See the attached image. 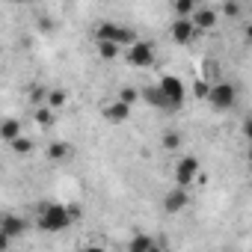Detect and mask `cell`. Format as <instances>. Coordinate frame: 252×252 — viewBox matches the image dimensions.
Segmentation results:
<instances>
[{"instance_id":"cell-1","label":"cell","mask_w":252,"mask_h":252,"mask_svg":"<svg viewBox=\"0 0 252 252\" xmlns=\"http://www.w3.org/2000/svg\"><path fill=\"white\" fill-rule=\"evenodd\" d=\"M77 217V211H68L65 205L60 202H45L39 205V217H36V225L42 231H63L71 225V220Z\"/></svg>"},{"instance_id":"cell-2","label":"cell","mask_w":252,"mask_h":252,"mask_svg":"<svg viewBox=\"0 0 252 252\" xmlns=\"http://www.w3.org/2000/svg\"><path fill=\"white\" fill-rule=\"evenodd\" d=\"M95 42H116V45H134L137 42V33L131 27H125V24H116V21H104L95 27Z\"/></svg>"},{"instance_id":"cell-3","label":"cell","mask_w":252,"mask_h":252,"mask_svg":"<svg viewBox=\"0 0 252 252\" xmlns=\"http://www.w3.org/2000/svg\"><path fill=\"white\" fill-rule=\"evenodd\" d=\"M214 110H231L234 104H237V86L234 83H228V80H214L211 83V92H208V98H205Z\"/></svg>"},{"instance_id":"cell-4","label":"cell","mask_w":252,"mask_h":252,"mask_svg":"<svg viewBox=\"0 0 252 252\" xmlns=\"http://www.w3.org/2000/svg\"><path fill=\"white\" fill-rule=\"evenodd\" d=\"M199 175H202L199 158H193V155H184V158H178V163H175V184H181V187H190V184H196V181H199Z\"/></svg>"},{"instance_id":"cell-5","label":"cell","mask_w":252,"mask_h":252,"mask_svg":"<svg viewBox=\"0 0 252 252\" xmlns=\"http://www.w3.org/2000/svg\"><path fill=\"white\" fill-rule=\"evenodd\" d=\"M140 98H143L149 107L160 110V113H178V110H181V107H178V104H175L163 89H160V83H158V86H146V89L140 92Z\"/></svg>"},{"instance_id":"cell-6","label":"cell","mask_w":252,"mask_h":252,"mask_svg":"<svg viewBox=\"0 0 252 252\" xmlns=\"http://www.w3.org/2000/svg\"><path fill=\"white\" fill-rule=\"evenodd\" d=\"M128 63H131L134 68H149V65H155V45L137 39V42L128 48Z\"/></svg>"},{"instance_id":"cell-7","label":"cell","mask_w":252,"mask_h":252,"mask_svg":"<svg viewBox=\"0 0 252 252\" xmlns=\"http://www.w3.org/2000/svg\"><path fill=\"white\" fill-rule=\"evenodd\" d=\"M169 36L175 45H193L196 36H199V27L193 24V18H175L172 27H169Z\"/></svg>"},{"instance_id":"cell-8","label":"cell","mask_w":252,"mask_h":252,"mask_svg":"<svg viewBox=\"0 0 252 252\" xmlns=\"http://www.w3.org/2000/svg\"><path fill=\"white\" fill-rule=\"evenodd\" d=\"M101 116H104L110 125H122L125 119L131 116V104H128V101H122V98H116V101H110V104L101 107Z\"/></svg>"},{"instance_id":"cell-9","label":"cell","mask_w":252,"mask_h":252,"mask_svg":"<svg viewBox=\"0 0 252 252\" xmlns=\"http://www.w3.org/2000/svg\"><path fill=\"white\" fill-rule=\"evenodd\" d=\"M160 89L181 107L184 104V98H187V86H184V80L181 77H175V74H163L160 77Z\"/></svg>"},{"instance_id":"cell-10","label":"cell","mask_w":252,"mask_h":252,"mask_svg":"<svg viewBox=\"0 0 252 252\" xmlns=\"http://www.w3.org/2000/svg\"><path fill=\"white\" fill-rule=\"evenodd\" d=\"M190 205V193H187V187H181V184H175L166 196H163V208L169 211V214H178V211H184Z\"/></svg>"},{"instance_id":"cell-11","label":"cell","mask_w":252,"mask_h":252,"mask_svg":"<svg viewBox=\"0 0 252 252\" xmlns=\"http://www.w3.org/2000/svg\"><path fill=\"white\" fill-rule=\"evenodd\" d=\"M0 231H3L9 240H15V237H21L27 231V220L18 217V214H3L0 217Z\"/></svg>"},{"instance_id":"cell-12","label":"cell","mask_w":252,"mask_h":252,"mask_svg":"<svg viewBox=\"0 0 252 252\" xmlns=\"http://www.w3.org/2000/svg\"><path fill=\"white\" fill-rule=\"evenodd\" d=\"M190 18H193V24L199 27V33H211V30L217 27V21H220V15H217L214 9H208V6H199Z\"/></svg>"},{"instance_id":"cell-13","label":"cell","mask_w":252,"mask_h":252,"mask_svg":"<svg viewBox=\"0 0 252 252\" xmlns=\"http://www.w3.org/2000/svg\"><path fill=\"white\" fill-rule=\"evenodd\" d=\"M0 137H3V143H15L21 137V122L18 119H3V125H0Z\"/></svg>"},{"instance_id":"cell-14","label":"cell","mask_w":252,"mask_h":252,"mask_svg":"<svg viewBox=\"0 0 252 252\" xmlns=\"http://www.w3.org/2000/svg\"><path fill=\"white\" fill-rule=\"evenodd\" d=\"M128 249H131V252H155L158 243H155L149 234H134V237L128 240Z\"/></svg>"},{"instance_id":"cell-15","label":"cell","mask_w":252,"mask_h":252,"mask_svg":"<svg viewBox=\"0 0 252 252\" xmlns=\"http://www.w3.org/2000/svg\"><path fill=\"white\" fill-rule=\"evenodd\" d=\"M71 146L68 143H51L48 146V160H54V163H60V160H65V158H71Z\"/></svg>"},{"instance_id":"cell-16","label":"cell","mask_w":252,"mask_h":252,"mask_svg":"<svg viewBox=\"0 0 252 252\" xmlns=\"http://www.w3.org/2000/svg\"><path fill=\"white\" fill-rule=\"evenodd\" d=\"M199 9V0H175V15L178 18H190Z\"/></svg>"},{"instance_id":"cell-17","label":"cell","mask_w":252,"mask_h":252,"mask_svg":"<svg viewBox=\"0 0 252 252\" xmlns=\"http://www.w3.org/2000/svg\"><path fill=\"white\" fill-rule=\"evenodd\" d=\"M95 45H98L101 60H116V57H119V51H122V45H116V42H95Z\"/></svg>"},{"instance_id":"cell-18","label":"cell","mask_w":252,"mask_h":252,"mask_svg":"<svg viewBox=\"0 0 252 252\" xmlns=\"http://www.w3.org/2000/svg\"><path fill=\"white\" fill-rule=\"evenodd\" d=\"M54 113H57V110L45 104V107H39V110H36V122L42 125V128H51V125H54Z\"/></svg>"},{"instance_id":"cell-19","label":"cell","mask_w":252,"mask_h":252,"mask_svg":"<svg viewBox=\"0 0 252 252\" xmlns=\"http://www.w3.org/2000/svg\"><path fill=\"white\" fill-rule=\"evenodd\" d=\"M48 107H54V110H60L63 104H65V92L63 89H48V101H45Z\"/></svg>"},{"instance_id":"cell-20","label":"cell","mask_w":252,"mask_h":252,"mask_svg":"<svg viewBox=\"0 0 252 252\" xmlns=\"http://www.w3.org/2000/svg\"><path fill=\"white\" fill-rule=\"evenodd\" d=\"M160 143H163V149H166V152H175V149L181 146V137H178V131H169V134H163V140H160Z\"/></svg>"},{"instance_id":"cell-21","label":"cell","mask_w":252,"mask_h":252,"mask_svg":"<svg viewBox=\"0 0 252 252\" xmlns=\"http://www.w3.org/2000/svg\"><path fill=\"white\" fill-rule=\"evenodd\" d=\"M205 80H220V65H217V60H205Z\"/></svg>"},{"instance_id":"cell-22","label":"cell","mask_w":252,"mask_h":252,"mask_svg":"<svg viewBox=\"0 0 252 252\" xmlns=\"http://www.w3.org/2000/svg\"><path fill=\"white\" fill-rule=\"evenodd\" d=\"M12 146V152H18V155H27V152H33V143L30 140H24V134L15 140V143H9Z\"/></svg>"},{"instance_id":"cell-23","label":"cell","mask_w":252,"mask_h":252,"mask_svg":"<svg viewBox=\"0 0 252 252\" xmlns=\"http://www.w3.org/2000/svg\"><path fill=\"white\" fill-rule=\"evenodd\" d=\"M193 92H196L199 98H208V92H211V80H205V77H199V80L193 83Z\"/></svg>"},{"instance_id":"cell-24","label":"cell","mask_w":252,"mask_h":252,"mask_svg":"<svg viewBox=\"0 0 252 252\" xmlns=\"http://www.w3.org/2000/svg\"><path fill=\"white\" fill-rule=\"evenodd\" d=\"M222 12H225L228 18H237V15H240V3H234V0H228V3L222 6Z\"/></svg>"},{"instance_id":"cell-25","label":"cell","mask_w":252,"mask_h":252,"mask_svg":"<svg viewBox=\"0 0 252 252\" xmlns=\"http://www.w3.org/2000/svg\"><path fill=\"white\" fill-rule=\"evenodd\" d=\"M134 98H137V89H122V101H128V104H131Z\"/></svg>"},{"instance_id":"cell-26","label":"cell","mask_w":252,"mask_h":252,"mask_svg":"<svg viewBox=\"0 0 252 252\" xmlns=\"http://www.w3.org/2000/svg\"><path fill=\"white\" fill-rule=\"evenodd\" d=\"M243 137L252 143V119H246V122H243Z\"/></svg>"},{"instance_id":"cell-27","label":"cell","mask_w":252,"mask_h":252,"mask_svg":"<svg viewBox=\"0 0 252 252\" xmlns=\"http://www.w3.org/2000/svg\"><path fill=\"white\" fill-rule=\"evenodd\" d=\"M246 39H249V45H252V21L246 24Z\"/></svg>"},{"instance_id":"cell-28","label":"cell","mask_w":252,"mask_h":252,"mask_svg":"<svg viewBox=\"0 0 252 252\" xmlns=\"http://www.w3.org/2000/svg\"><path fill=\"white\" fill-rule=\"evenodd\" d=\"M246 160L252 163V143H249V152H246Z\"/></svg>"},{"instance_id":"cell-29","label":"cell","mask_w":252,"mask_h":252,"mask_svg":"<svg viewBox=\"0 0 252 252\" xmlns=\"http://www.w3.org/2000/svg\"><path fill=\"white\" fill-rule=\"evenodd\" d=\"M15 3H33V0H15Z\"/></svg>"}]
</instances>
